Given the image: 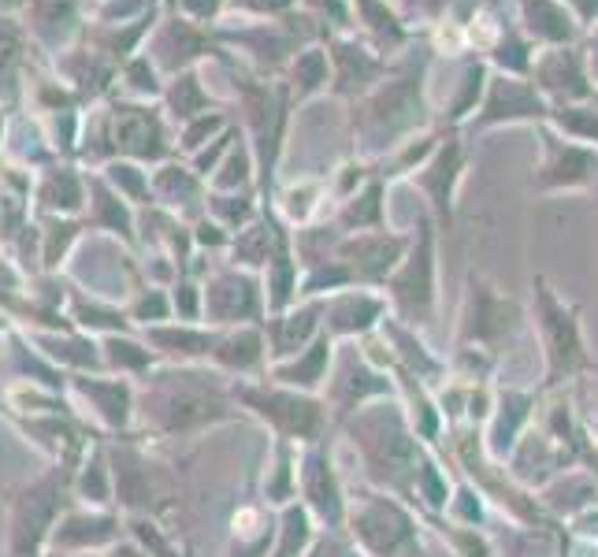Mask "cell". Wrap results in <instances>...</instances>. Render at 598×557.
Masks as SVG:
<instances>
[{
	"instance_id": "cell-1",
	"label": "cell",
	"mask_w": 598,
	"mask_h": 557,
	"mask_svg": "<svg viewBox=\"0 0 598 557\" xmlns=\"http://www.w3.org/2000/svg\"><path fill=\"white\" fill-rule=\"evenodd\" d=\"M543 331H546V342H550V376L554 379H558L561 372H569L572 364L587 361L572 316H565V309H561L550 294H543Z\"/></svg>"
},
{
	"instance_id": "cell-2",
	"label": "cell",
	"mask_w": 598,
	"mask_h": 557,
	"mask_svg": "<svg viewBox=\"0 0 598 557\" xmlns=\"http://www.w3.org/2000/svg\"><path fill=\"white\" fill-rule=\"evenodd\" d=\"M357 524H361V528H357L361 539L372 546L376 554H394L398 546L413 543V524H409L394 506H387V502H376Z\"/></svg>"
},
{
	"instance_id": "cell-3",
	"label": "cell",
	"mask_w": 598,
	"mask_h": 557,
	"mask_svg": "<svg viewBox=\"0 0 598 557\" xmlns=\"http://www.w3.org/2000/svg\"><path fill=\"white\" fill-rule=\"evenodd\" d=\"M52 509H56V491H49V483L38 487L34 494H26V502L19 506V517H15V557H26L38 550V539L45 535Z\"/></svg>"
},
{
	"instance_id": "cell-4",
	"label": "cell",
	"mask_w": 598,
	"mask_h": 557,
	"mask_svg": "<svg viewBox=\"0 0 598 557\" xmlns=\"http://www.w3.org/2000/svg\"><path fill=\"white\" fill-rule=\"evenodd\" d=\"M543 112V104L535 97L532 90H524L520 82H498L494 86V97L487 104V119H498V116H539Z\"/></svg>"
},
{
	"instance_id": "cell-5",
	"label": "cell",
	"mask_w": 598,
	"mask_h": 557,
	"mask_svg": "<svg viewBox=\"0 0 598 557\" xmlns=\"http://www.w3.org/2000/svg\"><path fill=\"white\" fill-rule=\"evenodd\" d=\"M524 12L532 19L535 34H543L550 41L569 38V19H565V12H561L558 4H550V0H524Z\"/></svg>"
},
{
	"instance_id": "cell-6",
	"label": "cell",
	"mask_w": 598,
	"mask_h": 557,
	"mask_svg": "<svg viewBox=\"0 0 598 557\" xmlns=\"http://www.w3.org/2000/svg\"><path fill=\"white\" fill-rule=\"evenodd\" d=\"M539 75H543L546 86H554V90H569V93H584V78H580V71H576V60L572 56H565V52H558V56H550L543 67H539Z\"/></svg>"
},
{
	"instance_id": "cell-7",
	"label": "cell",
	"mask_w": 598,
	"mask_h": 557,
	"mask_svg": "<svg viewBox=\"0 0 598 557\" xmlns=\"http://www.w3.org/2000/svg\"><path fill=\"white\" fill-rule=\"evenodd\" d=\"M324 364H327V342H316L298 364H290V368H279V379L286 383H301V387H312V383H320L324 379Z\"/></svg>"
},
{
	"instance_id": "cell-8",
	"label": "cell",
	"mask_w": 598,
	"mask_h": 557,
	"mask_svg": "<svg viewBox=\"0 0 598 557\" xmlns=\"http://www.w3.org/2000/svg\"><path fill=\"white\" fill-rule=\"evenodd\" d=\"M86 394L97 398L101 413L112 420V424H123L127 420V387L119 383H86Z\"/></svg>"
},
{
	"instance_id": "cell-9",
	"label": "cell",
	"mask_w": 598,
	"mask_h": 557,
	"mask_svg": "<svg viewBox=\"0 0 598 557\" xmlns=\"http://www.w3.org/2000/svg\"><path fill=\"white\" fill-rule=\"evenodd\" d=\"M379 316V305L376 301H368V298H361V301H342L338 305V312H335V331H364V327L372 324Z\"/></svg>"
},
{
	"instance_id": "cell-10",
	"label": "cell",
	"mask_w": 598,
	"mask_h": 557,
	"mask_svg": "<svg viewBox=\"0 0 598 557\" xmlns=\"http://www.w3.org/2000/svg\"><path fill=\"white\" fill-rule=\"evenodd\" d=\"M223 364H231V368H253L260 361V342L257 335H234L227 338L220 350H216Z\"/></svg>"
},
{
	"instance_id": "cell-11",
	"label": "cell",
	"mask_w": 598,
	"mask_h": 557,
	"mask_svg": "<svg viewBox=\"0 0 598 557\" xmlns=\"http://www.w3.org/2000/svg\"><path fill=\"white\" fill-rule=\"evenodd\" d=\"M587 168H591V156L580 153V149H558V160L550 164V182H580L587 179Z\"/></svg>"
},
{
	"instance_id": "cell-12",
	"label": "cell",
	"mask_w": 598,
	"mask_h": 557,
	"mask_svg": "<svg viewBox=\"0 0 598 557\" xmlns=\"http://www.w3.org/2000/svg\"><path fill=\"white\" fill-rule=\"evenodd\" d=\"M108 350H112V361L116 364H130V368H145V364H149V350L134 346V342H119V338H112Z\"/></svg>"
},
{
	"instance_id": "cell-13",
	"label": "cell",
	"mask_w": 598,
	"mask_h": 557,
	"mask_svg": "<svg viewBox=\"0 0 598 557\" xmlns=\"http://www.w3.org/2000/svg\"><path fill=\"white\" fill-rule=\"evenodd\" d=\"M153 338L160 346H197V353L208 350V338L190 335V331H153Z\"/></svg>"
},
{
	"instance_id": "cell-14",
	"label": "cell",
	"mask_w": 598,
	"mask_h": 557,
	"mask_svg": "<svg viewBox=\"0 0 598 557\" xmlns=\"http://www.w3.org/2000/svg\"><path fill=\"white\" fill-rule=\"evenodd\" d=\"M561 127L569 130H580V134H587V138H598V119L595 116H580V112H561Z\"/></svg>"
},
{
	"instance_id": "cell-15",
	"label": "cell",
	"mask_w": 598,
	"mask_h": 557,
	"mask_svg": "<svg viewBox=\"0 0 598 557\" xmlns=\"http://www.w3.org/2000/svg\"><path fill=\"white\" fill-rule=\"evenodd\" d=\"M138 316H164V301L160 298L142 301V305H138Z\"/></svg>"
},
{
	"instance_id": "cell-16",
	"label": "cell",
	"mask_w": 598,
	"mask_h": 557,
	"mask_svg": "<svg viewBox=\"0 0 598 557\" xmlns=\"http://www.w3.org/2000/svg\"><path fill=\"white\" fill-rule=\"evenodd\" d=\"M56 194H60V186H56V182H52L49 190H45V201H52V197H56ZM64 194H67V205L75 208V205H78V190H64Z\"/></svg>"
},
{
	"instance_id": "cell-17",
	"label": "cell",
	"mask_w": 598,
	"mask_h": 557,
	"mask_svg": "<svg viewBox=\"0 0 598 557\" xmlns=\"http://www.w3.org/2000/svg\"><path fill=\"white\" fill-rule=\"evenodd\" d=\"M580 532H584V535H598V517H584V520H580Z\"/></svg>"
},
{
	"instance_id": "cell-18",
	"label": "cell",
	"mask_w": 598,
	"mask_h": 557,
	"mask_svg": "<svg viewBox=\"0 0 598 557\" xmlns=\"http://www.w3.org/2000/svg\"><path fill=\"white\" fill-rule=\"evenodd\" d=\"M580 4H584V12H587V15H595V12H598V0H580Z\"/></svg>"
}]
</instances>
